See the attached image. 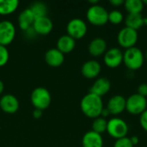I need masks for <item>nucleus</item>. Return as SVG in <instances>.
<instances>
[{"label": "nucleus", "mask_w": 147, "mask_h": 147, "mask_svg": "<svg viewBox=\"0 0 147 147\" xmlns=\"http://www.w3.org/2000/svg\"><path fill=\"white\" fill-rule=\"evenodd\" d=\"M80 109L83 114L91 119H96L101 116L103 108L102 97L89 92L80 102Z\"/></svg>", "instance_id": "obj_1"}, {"label": "nucleus", "mask_w": 147, "mask_h": 147, "mask_svg": "<svg viewBox=\"0 0 147 147\" xmlns=\"http://www.w3.org/2000/svg\"><path fill=\"white\" fill-rule=\"evenodd\" d=\"M144 53L137 47L126 49L123 53V63L130 71H137L140 69L144 64Z\"/></svg>", "instance_id": "obj_2"}, {"label": "nucleus", "mask_w": 147, "mask_h": 147, "mask_svg": "<svg viewBox=\"0 0 147 147\" xmlns=\"http://www.w3.org/2000/svg\"><path fill=\"white\" fill-rule=\"evenodd\" d=\"M30 100L35 109H40L42 111L50 106L52 97L48 90L44 87H37L33 90L30 96Z\"/></svg>", "instance_id": "obj_3"}, {"label": "nucleus", "mask_w": 147, "mask_h": 147, "mask_svg": "<svg viewBox=\"0 0 147 147\" xmlns=\"http://www.w3.org/2000/svg\"><path fill=\"white\" fill-rule=\"evenodd\" d=\"M86 18L94 26H103L109 22V12L102 5H91L86 12Z\"/></svg>", "instance_id": "obj_4"}, {"label": "nucleus", "mask_w": 147, "mask_h": 147, "mask_svg": "<svg viewBox=\"0 0 147 147\" xmlns=\"http://www.w3.org/2000/svg\"><path fill=\"white\" fill-rule=\"evenodd\" d=\"M106 132L110 137L115 140L125 138L127 137V134L128 133V125L124 120L114 117L108 121Z\"/></svg>", "instance_id": "obj_5"}, {"label": "nucleus", "mask_w": 147, "mask_h": 147, "mask_svg": "<svg viewBox=\"0 0 147 147\" xmlns=\"http://www.w3.org/2000/svg\"><path fill=\"white\" fill-rule=\"evenodd\" d=\"M147 109V100L146 97L139 95L133 94L126 99V110L134 115H141Z\"/></svg>", "instance_id": "obj_6"}, {"label": "nucleus", "mask_w": 147, "mask_h": 147, "mask_svg": "<svg viewBox=\"0 0 147 147\" xmlns=\"http://www.w3.org/2000/svg\"><path fill=\"white\" fill-rule=\"evenodd\" d=\"M139 39L138 31L125 27L121 28L117 34V42L118 44L126 49L135 47Z\"/></svg>", "instance_id": "obj_7"}, {"label": "nucleus", "mask_w": 147, "mask_h": 147, "mask_svg": "<svg viewBox=\"0 0 147 147\" xmlns=\"http://www.w3.org/2000/svg\"><path fill=\"white\" fill-rule=\"evenodd\" d=\"M66 32L67 34L75 40L82 39L87 33L86 22L80 18H73L67 23Z\"/></svg>", "instance_id": "obj_8"}, {"label": "nucleus", "mask_w": 147, "mask_h": 147, "mask_svg": "<svg viewBox=\"0 0 147 147\" xmlns=\"http://www.w3.org/2000/svg\"><path fill=\"white\" fill-rule=\"evenodd\" d=\"M16 36L14 24L7 20L0 22V45L6 47L11 44Z\"/></svg>", "instance_id": "obj_9"}, {"label": "nucleus", "mask_w": 147, "mask_h": 147, "mask_svg": "<svg viewBox=\"0 0 147 147\" xmlns=\"http://www.w3.org/2000/svg\"><path fill=\"white\" fill-rule=\"evenodd\" d=\"M103 62L109 68H117L123 63V53L118 47H112L103 55Z\"/></svg>", "instance_id": "obj_10"}, {"label": "nucleus", "mask_w": 147, "mask_h": 147, "mask_svg": "<svg viewBox=\"0 0 147 147\" xmlns=\"http://www.w3.org/2000/svg\"><path fill=\"white\" fill-rule=\"evenodd\" d=\"M112 115H118L126 110V98L121 95L112 96L107 104L106 108Z\"/></svg>", "instance_id": "obj_11"}, {"label": "nucleus", "mask_w": 147, "mask_h": 147, "mask_svg": "<svg viewBox=\"0 0 147 147\" xmlns=\"http://www.w3.org/2000/svg\"><path fill=\"white\" fill-rule=\"evenodd\" d=\"M0 109L6 114H15L19 109V101L14 95H4L0 98Z\"/></svg>", "instance_id": "obj_12"}, {"label": "nucleus", "mask_w": 147, "mask_h": 147, "mask_svg": "<svg viewBox=\"0 0 147 147\" xmlns=\"http://www.w3.org/2000/svg\"><path fill=\"white\" fill-rule=\"evenodd\" d=\"M33 29L36 33V34L40 35H47L53 30V22L52 20L47 16L36 18L33 23Z\"/></svg>", "instance_id": "obj_13"}, {"label": "nucleus", "mask_w": 147, "mask_h": 147, "mask_svg": "<svg viewBox=\"0 0 147 147\" xmlns=\"http://www.w3.org/2000/svg\"><path fill=\"white\" fill-rule=\"evenodd\" d=\"M102 66L96 60H88L84 63L81 67L82 75L88 79H93L99 76Z\"/></svg>", "instance_id": "obj_14"}, {"label": "nucleus", "mask_w": 147, "mask_h": 147, "mask_svg": "<svg viewBox=\"0 0 147 147\" xmlns=\"http://www.w3.org/2000/svg\"><path fill=\"white\" fill-rule=\"evenodd\" d=\"M111 84L109 79H108L107 78H99L94 82V84L90 87V92L102 97L109 92Z\"/></svg>", "instance_id": "obj_15"}, {"label": "nucleus", "mask_w": 147, "mask_h": 147, "mask_svg": "<svg viewBox=\"0 0 147 147\" xmlns=\"http://www.w3.org/2000/svg\"><path fill=\"white\" fill-rule=\"evenodd\" d=\"M65 60V55L57 48H51L45 53V62L52 67L60 66Z\"/></svg>", "instance_id": "obj_16"}, {"label": "nucleus", "mask_w": 147, "mask_h": 147, "mask_svg": "<svg viewBox=\"0 0 147 147\" xmlns=\"http://www.w3.org/2000/svg\"><path fill=\"white\" fill-rule=\"evenodd\" d=\"M90 54L93 57H100L104 55L107 51V42L104 39L97 37L93 39L88 47Z\"/></svg>", "instance_id": "obj_17"}, {"label": "nucleus", "mask_w": 147, "mask_h": 147, "mask_svg": "<svg viewBox=\"0 0 147 147\" xmlns=\"http://www.w3.org/2000/svg\"><path fill=\"white\" fill-rule=\"evenodd\" d=\"M82 146L83 147H102L103 140L101 134L95 132L89 131L84 134L82 139Z\"/></svg>", "instance_id": "obj_18"}, {"label": "nucleus", "mask_w": 147, "mask_h": 147, "mask_svg": "<svg viewBox=\"0 0 147 147\" xmlns=\"http://www.w3.org/2000/svg\"><path fill=\"white\" fill-rule=\"evenodd\" d=\"M35 17L29 8L23 9L18 16V26L22 31H26L33 26Z\"/></svg>", "instance_id": "obj_19"}, {"label": "nucleus", "mask_w": 147, "mask_h": 147, "mask_svg": "<svg viewBox=\"0 0 147 147\" xmlns=\"http://www.w3.org/2000/svg\"><path fill=\"white\" fill-rule=\"evenodd\" d=\"M76 46V40L68 34L62 35L57 41V49L63 54L72 52Z\"/></svg>", "instance_id": "obj_20"}, {"label": "nucleus", "mask_w": 147, "mask_h": 147, "mask_svg": "<svg viewBox=\"0 0 147 147\" xmlns=\"http://www.w3.org/2000/svg\"><path fill=\"white\" fill-rule=\"evenodd\" d=\"M126 27L138 31L144 26V17L141 14H128L125 18Z\"/></svg>", "instance_id": "obj_21"}, {"label": "nucleus", "mask_w": 147, "mask_h": 147, "mask_svg": "<svg viewBox=\"0 0 147 147\" xmlns=\"http://www.w3.org/2000/svg\"><path fill=\"white\" fill-rule=\"evenodd\" d=\"M17 0H0V15L8 16L14 13L18 8Z\"/></svg>", "instance_id": "obj_22"}, {"label": "nucleus", "mask_w": 147, "mask_h": 147, "mask_svg": "<svg viewBox=\"0 0 147 147\" xmlns=\"http://www.w3.org/2000/svg\"><path fill=\"white\" fill-rule=\"evenodd\" d=\"M123 5L128 14H141L145 7L141 0H127Z\"/></svg>", "instance_id": "obj_23"}, {"label": "nucleus", "mask_w": 147, "mask_h": 147, "mask_svg": "<svg viewBox=\"0 0 147 147\" xmlns=\"http://www.w3.org/2000/svg\"><path fill=\"white\" fill-rule=\"evenodd\" d=\"M30 10L34 14L35 19L39 17L47 16V5L42 2H35L32 3V5L29 7Z\"/></svg>", "instance_id": "obj_24"}, {"label": "nucleus", "mask_w": 147, "mask_h": 147, "mask_svg": "<svg viewBox=\"0 0 147 147\" xmlns=\"http://www.w3.org/2000/svg\"><path fill=\"white\" fill-rule=\"evenodd\" d=\"M107 125H108V121L105 118H102L101 116L97 117L94 119L92 122V131L102 135V134L107 131Z\"/></svg>", "instance_id": "obj_25"}, {"label": "nucleus", "mask_w": 147, "mask_h": 147, "mask_svg": "<svg viewBox=\"0 0 147 147\" xmlns=\"http://www.w3.org/2000/svg\"><path fill=\"white\" fill-rule=\"evenodd\" d=\"M124 20L123 14L117 9H114L110 12H109V22L114 25H118L122 22Z\"/></svg>", "instance_id": "obj_26"}, {"label": "nucleus", "mask_w": 147, "mask_h": 147, "mask_svg": "<svg viewBox=\"0 0 147 147\" xmlns=\"http://www.w3.org/2000/svg\"><path fill=\"white\" fill-rule=\"evenodd\" d=\"M9 58V53L8 49L6 48V47L0 45V67L4 66L8 63Z\"/></svg>", "instance_id": "obj_27"}, {"label": "nucleus", "mask_w": 147, "mask_h": 147, "mask_svg": "<svg viewBox=\"0 0 147 147\" xmlns=\"http://www.w3.org/2000/svg\"><path fill=\"white\" fill-rule=\"evenodd\" d=\"M113 147H134V146L130 139L127 137H125V138L116 140Z\"/></svg>", "instance_id": "obj_28"}, {"label": "nucleus", "mask_w": 147, "mask_h": 147, "mask_svg": "<svg viewBox=\"0 0 147 147\" xmlns=\"http://www.w3.org/2000/svg\"><path fill=\"white\" fill-rule=\"evenodd\" d=\"M140 126L141 127L147 132V109L140 115Z\"/></svg>", "instance_id": "obj_29"}, {"label": "nucleus", "mask_w": 147, "mask_h": 147, "mask_svg": "<svg viewBox=\"0 0 147 147\" xmlns=\"http://www.w3.org/2000/svg\"><path fill=\"white\" fill-rule=\"evenodd\" d=\"M137 94L144 96L146 98L147 96V84H141L138 87V92Z\"/></svg>", "instance_id": "obj_30"}, {"label": "nucleus", "mask_w": 147, "mask_h": 147, "mask_svg": "<svg viewBox=\"0 0 147 147\" xmlns=\"http://www.w3.org/2000/svg\"><path fill=\"white\" fill-rule=\"evenodd\" d=\"M124 2L123 0H110V4L112 6H115V7H119L122 4H124Z\"/></svg>", "instance_id": "obj_31"}, {"label": "nucleus", "mask_w": 147, "mask_h": 147, "mask_svg": "<svg viewBox=\"0 0 147 147\" xmlns=\"http://www.w3.org/2000/svg\"><path fill=\"white\" fill-rule=\"evenodd\" d=\"M42 116V111L40 109H35L33 111V117L34 119H40Z\"/></svg>", "instance_id": "obj_32"}, {"label": "nucleus", "mask_w": 147, "mask_h": 147, "mask_svg": "<svg viewBox=\"0 0 147 147\" xmlns=\"http://www.w3.org/2000/svg\"><path fill=\"white\" fill-rule=\"evenodd\" d=\"M129 139H130V140H131V142H132V144H133L134 146H137V145L139 144L140 140H139V138H138L137 136H132V137L129 138Z\"/></svg>", "instance_id": "obj_33"}, {"label": "nucleus", "mask_w": 147, "mask_h": 147, "mask_svg": "<svg viewBox=\"0 0 147 147\" xmlns=\"http://www.w3.org/2000/svg\"><path fill=\"white\" fill-rule=\"evenodd\" d=\"M109 115H110V114H109V110H108L107 109H102V114H101V117H102V118H106V117H107V116H109Z\"/></svg>", "instance_id": "obj_34"}, {"label": "nucleus", "mask_w": 147, "mask_h": 147, "mask_svg": "<svg viewBox=\"0 0 147 147\" xmlns=\"http://www.w3.org/2000/svg\"><path fill=\"white\" fill-rule=\"evenodd\" d=\"M3 90H4V85H3V82L0 80V95L3 93Z\"/></svg>", "instance_id": "obj_35"}, {"label": "nucleus", "mask_w": 147, "mask_h": 147, "mask_svg": "<svg viewBox=\"0 0 147 147\" xmlns=\"http://www.w3.org/2000/svg\"><path fill=\"white\" fill-rule=\"evenodd\" d=\"M144 26H147V16L144 17Z\"/></svg>", "instance_id": "obj_36"}, {"label": "nucleus", "mask_w": 147, "mask_h": 147, "mask_svg": "<svg viewBox=\"0 0 147 147\" xmlns=\"http://www.w3.org/2000/svg\"><path fill=\"white\" fill-rule=\"evenodd\" d=\"M144 57H145V59H146V60H147V50L146 51V53L144 54Z\"/></svg>", "instance_id": "obj_37"}, {"label": "nucleus", "mask_w": 147, "mask_h": 147, "mask_svg": "<svg viewBox=\"0 0 147 147\" xmlns=\"http://www.w3.org/2000/svg\"><path fill=\"white\" fill-rule=\"evenodd\" d=\"M142 2H143L144 5H147V0H143Z\"/></svg>", "instance_id": "obj_38"}]
</instances>
